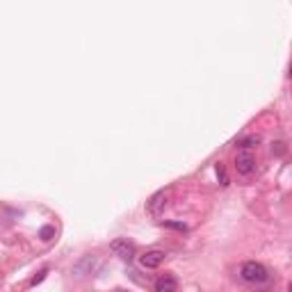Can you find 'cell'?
Instances as JSON below:
<instances>
[{
  "mask_svg": "<svg viewBox=\"0 0 292 292\" xmlns=\"http://www.w3.org/2000/svg\"><path fill=\"white\" fill-rule=\"evenodd\" d=\"M240 278L249 285H265L269 281V269L263 263H256V260H246L240 267Z\"/></svg>",
  "mask_w": 292,
  "mask_h": 292,
  "instance_id": "1",
  "label": "cell"
},
{
  "mask_svg": "<svg viewBox=\"0 0 292 292\" xmlns=\"http://www.w3.org/2000/svg\"><path fill=\"white\" fill-rule=\"evenodd\" d=\"M169 194H171L169 190L155 192V194L149 199V203H146V210H149L153 217H160V214L164 212V208H167V203H169Z\"/></svg>",
  "mask_w": 292,
  "mask_h": 292,
  "instance_id": "2",
  "label": "cell"
},
{
  "mask_svg": "<svg viewBox=\"0 0 292 292\" xmlns=\"http://www.w3.org/2000/svg\"><path fill=\"white\" fill-rule=\"evenodd\" d=\"M235 169L237 173H242V176H251V173L256 171V158L251 151H240V153L235 155Z\"/></svg>",
  "mask_w": 292,
  "mask_h": 292,
  "instance_id": "3",
  "label": "cell"
},
{
  "mask_svg": "<svg viewBox=\"0 0 292 292\" xmlns=\"http://www.w3.org/2000/svg\"><path fill=\"white\" fill-rule=\"evenodd\" d=\"M110 249L114 251V256H119L121 260H128V263L135 258V244L128 240H114Z\"/></svg>",
  "mask_w": 292,
  "mask_h": 292,
  "instance_id": "4",
  "label": "cell"
},
{
  "mask_svg": "<svg viewBox=\"0 0 292 292\" xmlns=\"http://www.w3.org/2000/svg\"><path fill=\"white\" fill-rule=\"evenodd\" d=\"M162 263H164V251L153 249V251H146L144 256H139V265L144 269H158Z\"/></svg>",
  "mask_w": 292,
  "mask_h": 292,
  "instance_id": "5",
  "label": "cell"
},
{
  "mask_svg": "<svg viewBox=\"0 0 292 292\" xmlns=\"http://www.w3.org/2000/svg\"><path fill=\"white\" fill-rule=\"evenodd\" d=\"M155 292H178V283H176V278L169 276V274L160 276L158 281H155Z\"/></svg>",
  "mask_w": 292,
  "mask_h": 292,
  "instance_id": "6",
  "label": "cell"
},
{
  "mask_svg": "<svg viewBox=\"0 0 292 292\" xmlns=\"http://www.w3.org/2000/svg\"><path fill=\"white\" fill-rule=\"evenodd\" d=\"M260 144V137L258 135H249V137H244V139L240 141V149L242 151H249L251 146H258Z\"/></svg>",
  "mask_w": 292,
  "mask_h": 292,
  "instance_id": "7",
  "label": "cell"
},
{
  "mask_svg": "<svg viewBox=\"0 0 292 292\" xmlns=\"http://www.w3.org/2000/svg\"><path fill=\"white\" fill-rule=\"evenodd\" d=\"M39 237H41L44 242H50V240L55 237V228H53V226H44V228L39 231Z\"/></svg>",
  "mask_w": 292,
  "mask_h": 292,
  "instance_id": "8",
  "label": "cell"
},
{
  "mask_svg": "<svg viewBox=\"0 0 292 292\" xmlns=\"http://www.w3.org/2000/svg\"><path fill=\"white\" fill-rule=\"evenodd\" d=\"M217 176H219V180H222V185H228V176H226V171H224L222 162H217Z\"/></svg>",
  "mask_w": 292,
  "mask_h": 292,
  "instance_id": "9",
  "label": "cell"
},
{
  "mask_svg": "<svg viewBox=\"0 0 292 292\" xmlns=\"http://www.w3.org/2000/svg\"><path fill=\"white\" fill-rule=\"evenodd\" d=\"M46 274H48V269H41V272L36 274V276H34V278H32V281H30V285H39V283H41V281H44V278H46Z\"/></svg>",
  "mask_w": 292,
  "mask_h": 292,
  "instance_id": "10",
  "label": "cell"
},
{
  "mask_svg": "<svg viewBox=\"0 0 292 292\" xmlns=\"http://www.w3.org/2000/svg\"><path fill=\"white\" fill-rule=\"evenodd\" d=\"M164 226H169V228H176V231H187V228L182 226V224H173V222H167V224H164Z\"/></svg>",
  "mask_w": 292,
  "mask_h": 292,
  "instance_id": "11",
  "label": "cell"
},
{
  "mask_svg": "<svg viewBox=\"0 0 292 292\" xmlns=\"http://www.w3.org/2000/svg\"><path fill=\"white\" fill-rule=\"evenodd\" d=\"M117 292H126V290H117Z\"/></svg>",
  "mask_w": 292,
  "mask_h": 292,
  "instance_id": "12",
  "label": "cell"
}]
</instances>
